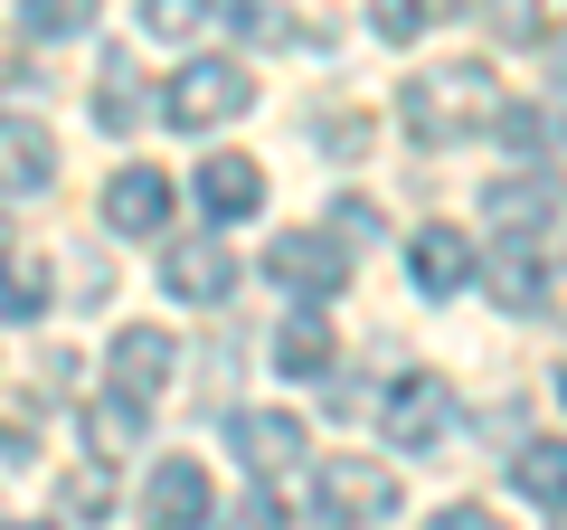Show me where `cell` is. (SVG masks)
Instances as JSON below:
<instances>
[{
    "instance_id": "1",
    "label": "cell",
    "mask_w": 567,
    "mask_h": 530,
    "mask_svg": "<svg viewBox=\"0 0 567 530\" xmlns=\"http://www.w3.org/2000/svg\"><path fill=\"white\" fill-rule=\"evenodd\" d=\"M398 114H406V133H416L425 152H445L454 133L502 123V85H492V67H435V77L398 85Z\"/></svg>"
},
{
    "instance_id": "2",
    "label": "cell",
    "mask_w": 567,
    "mask_h": 530,
    "mask_svg": "<svg viewBox=\"0 0 567 530\" xmlns=\"http://www.w3.org/2000/svg\"><path fill=\"white\" fill-rule=\"evenodd\" d=\"M256 104V77L237 58H181V77L162 85V123L171 133H208V123H237Z\"/></svg>"
},
{
    "instance_id": "3",
    "label": "cell",
    "mask_w": 567,
    "mask_h": 530,
    "mask_svg": "<svg viewBox=\"0 0 567 530\" xmlns=\"http://www.w3.org/2000/svg\"><path fill=\"white\" fill-rule=\"evenodd\" d=\"M388 511H398V483L379 465H360V455H322L312 465V521L322 530H379Z\"/></svg>"
},
{
    "instance_id": "4",
    "label": "cell",
    "mask_w": 567,
    "mask_h": 530,
    "mask_svg": "<svg viewBox=\"0 0 567 530\" xmlns=\"http://www.w3.org/2000/svg\"><path fill=\"white\" fill-rule=\"evenodd\" d=\"M445 417H454V388L435 379V369H406L398 388H379V436L388 446H435V436H445Z\"/></svg>"
},
{
    "instance_id": "5",
    "label": "cell",
    "mask_w": 567,
    "mask_h": 530,
    "mask_svg": "<svg viewBox=\"0 0 567 530\" xmlns=\"http://www.w3.org/2000/svg\"><path fill=\"white\" fill-rule=\"evenodd\" d=\"M162 294H171V304H227V294H237V256H227V237H171L162 246Z\"/></svg>"
},
{
    "instance_id": "6",
    "label": "cell",
    "mask_w": 567,
    "mask_h": 530,
    "mask_svg": "<svg viewBox=\"0 0 567 530\" xmlns=\"http://www.w3.org/2000/svg\"><path fill=\"white\" fill-rule=\"evenodd\" d=\"M208 511H218V492H208V465H189V455H162V465H152V483H142V530H199Z\"/></svg>"
},
{
    "instance_id": "7",
    "label": "cell",
    "mask_w": 567,
    "mask_h": 530,
    "mask_svg": "<svg viewBox=\"0 0 567 530\" xmlns=\"http://www.w3.org/2000/svg\"><path fill=\"white\" fill-rule=\"evenodd\" d=\"M265 275H275L284 294H341L350 285V256H341V237H322V227H293V237H275V256H265Z\"/></svg>"
},
{
    "instance_id": "8",
    "label": "cell",
    "mask_w": 567,
    "mask_h": 530,
    "mask_svg": "<svg viewBox=\"0 0 567 530\" xmlns=\"http://www.w3.org/2000/svg\"><path fill=\"white\" fill-rule=\"evenodd\" d=\"M171 360H181V350H171V332H152V323L114 332V350H104V369H114V398H123V408H152V398L171 388Z\"/></svg>"
},
{
    "instance_id": "9",
    "label": "cell",
    "mask_w": 567,
    "mask_h": 530,
    "mask_svg": "<svg viewBox=\"0 0 567 530\" xmlns=\"http://www.w3.org/2000/svg\"><path fill=\"white\" fill-rule=\"evenodd\" d=\"M227 455L256 465V473L312 465V455H303V417H284V408H237V417H227Z\"/></svg>"
},
{
    "instance_id": "10",
    "label": "cell",
    "mask_w": 567,
    "mask_h": 530,
    "mask_svg": "<svg viewBox=\"0 0 567 530\" xmlns=\"http://www.w3.org/2000/svg\"><path fill=\"white\" fill-rule=\"evenodd\" d=\"M58 181V133L39 114H0V200H39Z\"/></svg>"
},
{
    "instance_id": "11",
    "label": "cell",
    "mask_w": 567,
    "mask_h": 530,
    "mask_svg": "<svg viewBox=\"0 0 567 530\" xmlns=\"http://www.w3.org/2000/svg\"><path fill=\"white\" fill-rule=\"evenodd\" d=\"M104 227H114V237H162V227H171V181L152 162L114 171V190H104Z\"/></svg>"
},
{
    "instance_id": "12",
    "label": "cell",
    "mask_w": 567,
    "mask_h": 530,
    "mask_svg": "<svg viewBox=\"0 0 567 530\" xmlns=\"http://www.w3.org/2000/svg\"><path fill=\"white\" fill-rule=\"evenodd\" d=\"M406 265H416V294L454 304V294L473 285V237H454V227H416V237H406Z\"/></svg>"
},
{
    "instance_id": "13",
    "label": "cell",
    "mask_w": 567,
    "mask_h": 530,
    "mask_svg": "<svg viewBox=\"0 0 567 530\" xmlns=\"http://www.w3.org/2000/svg\"><path fill=\"white\" fill-rule=\"evenodd\" d=\"M199 208L208 218H256L265 208V171L246 162V152H208L199 162Z\"/></svg>"
},
{
    "instance_id": "14",
    "label": "cell",
    "mask_w": 567,
    "mask_h": 530,
    "mask_svg": "<svg viewBox=\"0 0 567 530\" xmlns=\"http://www.w3.org/2000/svg\"><path fill=\"white\" fill-rule=\"evenodd\" d=\"M48 313V265L29 246H0V323H39Z\"/></svg>"
},
{
    "instance_id": "15",
    "label": "cell",
    "mask_w": 567,
    "mask_h": 530,
    "mask_svg": "<svg viewBox=\"0 0 567 530\" xmlns=\"http://www.w3.org/2000/svg\"><path fill=\"white\" fill-rule=\"evenodd\" d=\"M483 218H492V227H539V218H558V181H548V171H529V181H492Z\"/></svg>"
},
{
    "instance_id": "16",
    "label": "cell",
    "mask_w": 567,
    "mask_h": 530,
    "mask_svg": "<svg viewBox=\"0 0 567 530\" xmlns=\"http://www.w3.org/2000/svg\"><path fill=\"white\" fill-rule=\"evenodd\" d=\"M492 304H502V313H539L548 304V275H539V256H529L520 237L492 256Z\"/></svg>"
},
{
    "instance_id": "17",
    "label": "cell",
    "mask_w": 567,
    "mask_h": 530,
    "mask_svg": "<svg viewBox=\"0 0 567 530\" xmlns=\"http://www.w3.org/2000/svg\"><path fill=\"white\" fill-rule=\"evenodd\" d=\"M275 369H284V379H322V369H331V332H322V313H293V323L275 332Z\"/></svg>"
},
{
    "instance_id": "18",
    "label": "cell",
    "mask_w": 567,
    "mask_h": 530,
    "mask_svg": "<svg viewBox=\"0 0 567 530\" xmlns=\"http://www.w3.org/2000/svg\"><path fill=\"white\" fill-rule=\"evenodd\" d=\"M511 483L529 492V502H567V436H539V446L511 455Z\"/></svg>"
},
{
    "instance_id": "19",
    "label": "cell",
    "mask_w": 567,
    "mask_h": 530,
    "mask_svg": "<svg viewBox=\"0 0 567 530\" xmlns=\"http://www.w3.org/2000/svg\"><path fill=\"white\" fill-rule=\"evenodd\" d=\"M85 446H95V455H133V446H142V408L95 398V408H85Z\"/></svg>"
},
{
    "instance_id": "20",
    "label": "cell",
    "mask_w": 567,
    "mask_h": 530,
    "mask_svg": "<svg viewBox=\"0 0 567 530\" xmlns=\"http://www.w3.org/2000/svg\"><path fill=\"white\" fill-rule=\"evenodd\" d=\"M95 123H104V133H133V58H123V48L104 58V85H95Z\"/></svg>"
},
{
    "instance_id": "21",
    "label": "cell",
    "mask_w": 567,
    "mask_h": 530,
    "mask_svg": "<svg viewBox=\"0 0 567 530\" xmlns=\"http://www.w3.org/2000/svg\"><path fill=\"white\" fill-rule=\"evenodd\" d=\"M369 20H379V39H425V29H435V10H425V0H379V10H369Z\"/></svg>"
},
{
    "instance_id": "22",
    "label": "cell",
    "mask_w": 567,
    "mask_h": 530,
    "mask_svg": "<svg viewBox=\"0 0 567 530\" xmlns=\"http://www.w3.org/2000/svg\"><path fill=\"white\" fill-rule=\"evenodd\" d=\"M58 502L76 511V521H104V511H114V483H104V473H66V483H58Z\"/></svg>"
},
{
    "instance_id": "23",
    "label": "cell",
    "mask_w": 567,
    "mask_h": 530,
    "mask_svg": "<svg viewBox=\"0 0 567 530\" xmlns=\"http://www.w3.org/2000/svg\"><path fill=\"white\" fill-rule=\"evenodd\" d=\"M76 29H85L76 0H29V39H76Z\"/></svg>"
},
{
    "instance_id": "24",
    "label": "cell",
    "mask_w": 567,
    "mask_h": 530,
    "mask_svg": "<svg viewBox=\"0 0 567 530\" xmlns=\"http://www.w3.org/2000/svg\"><path fill=\"white\" fill-rule=\"evenodd\" d=\"M142 29H162V39H199L208 10H199V0H171V10H142Z\"/></svg>"
},
{
    "instance_id": "25",
    "label": "cell",
    "mask_w": 567,
    "mask_h": 530,
    "mask_svg": "<svg viewBox=\"0 0 567 530\" xmlns=\"http://www.w3.org/2000/svg\"><path fill=\"white\" fill-rule=\"evenodd\" d=\"M218 530H284V502H275V492H246V502L227 511Z\"/></svg>"
},
{
    "instance_id": "26",
    "label": "cell",
    "mask_w": 567,
    "mask_h": 530,
    "mask_svg": "<svg viewBox=\"0 0 567 530\" xmlns=\"http://www.w3.org/2000/svg\"><path fill=\"white\" fill-rule=\"evenodd\" d=\"M425 530H502V521H492L483 502H454V511H435V521H425Z\"/></svg>"
},
{
    "instance_id": "27",
    "label": "cell",
    "mask_w": 567,
    "mask_h": 530,
    "mask_svg": "<svg viewBox=\"0 0 567 530\" xmlns=\"http://www.w3.org/2000/svg\"><path fill=\"white\" fill-rule=\"evenodd\" d=\"M29 446H39V436H29V417H0V455H10V465H29Z\"/></svg>"
},
{
    "instance_id": "28",
    "label": "cell",
    "mask_w": 567,
    "mask_h": 530,
    "mask_svg": "<svg viewBox=\"0 0 567 530\" xmlns=\"http://www.w3.org/2000/svg\"><path fill=\"white\" fill-rule=\"evenodd\" d=\"M0 530H48V521H0Z\"/></svg>"
},
{
    "instance_id": "29",
    "label": "cell",
    "mask_w": 567,
    "mask_h": 530,
    "mask_svg": "<svg viewBox=\"0 0 567 530\" xmlns=\"http://www.w3.org/2000/svg\"><path fill=\"white\" fill-rule=\"evenodd\" d=\"M558 398H567V369H558Z\"/></svg>"
}]
</instances>
